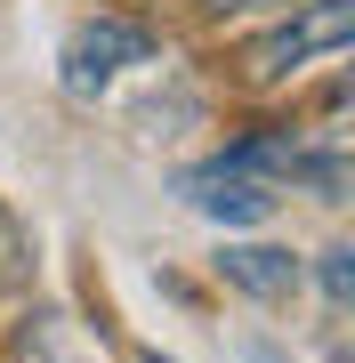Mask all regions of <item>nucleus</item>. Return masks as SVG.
Instances as JSON below:
<instances>
[{"label":"nucleus","mask_w":355,"mask_h":363,"mask_svg":"<svg viewBox=\"0 0 355 363\" xmlns=\"http://www.w3.org/2000/svg\"><path fill=\"white\" fill-rule=\"evenodd\" d=\"M210 16H242V9H299V0H202Z\"/></svg>","instance_id":"423d86ee"},{"label":"nucleus","mask_w":355,"mask_h":363,"mask_svg":"<svg viewBox=\"0 0 355 363\" xmlns=\"http://www.w3.org/2000/svg\"><path fill=\"white\" fill-rule=\"evenodd\" d=\"M218 274L235 291H250V298H291V291H299V259L275 250V242H226L218 250Z\"/></svg>","instance_id":"20e7f679"},{"label":"nucleus","mask_w":355,"mask_h":363,"mask_svg":"<svg viewBox=\"0 0 355 363\" xmlns=\"http://www.w3.org/2000/svg\"><path fill=\"white\" fill-rule=\"evenodd\" d=\"M145 363H162V355H145Z\"/></svg>","instance_id":"6e6552de"},{"label":"nucleus","mask_w":355,"mask_h":363,"mask_svg":"<svg viewBox=\"0 0 355 363\" xmlns=\"http://www.w3.org/2000/svg\"><path fill=\"white\" fill-rule=\"evenodd\" d=\"M250 363H275V355H266V347H259V355H250Z\"/></svg>","instance_id":"0eeeda50"},{"label":"nucleus","mask_w":355,"mask_h":363,"mask_svg":"<svg viewBox=\"0 0 355 363\" xmlns=\"http://www.w3.org/2000/svg\"><path fill=\"white\" fill-rule=\"evenodd\" d=\"M186 202H194L202 218H218V226H259V218H275V194H266L259 178H226V169H194V178H186Z\"/></svg>","instance_id":"7ed1b4c3"},{"label":"nucleus","mask_w":355,"mask_h":363,"mask_svg":"<svg viewBox=\"0 0 355 363\" xmlns=\"http://www.w3.org/2000/svg\"><path fill=\"white\" fill-rule=\"evenodd\" d=\"M323 298H331V307H347V298H355V250H347V242L323 250Z\"/></svg>","instance_id":"39448f33"},{"label":"nucleus","mask_w":355,"mask_h":363,"mask_svg":"<svg viewBox=\"0 0 355 363\" xmlns=\"http://www.w3.org/2000/svg\"><path fill=\"white\" fill-rule=\"evenodd\" d=\"M121 65H154V33L121 25V16H97V25H81V33L65 40V97L89 105Z\"/></svg>","instance_id":"f03ea898"},{"label":"nucleus","mask_w":355,"mask_h":363,"mask_svg":"<svg viewBox=\"0 0 355 363\" xmlns=\"http://www.w3.org/2000/svg\"><path fill=\"white\" fill-rule=\"evenodd\" d=\"M347 40H355V0H299L266 40L242 49V81L275 89V81H291L307 57H331V49H347Z\"/></svg>","instance_id":"f257e3e1"}]
</instances>
